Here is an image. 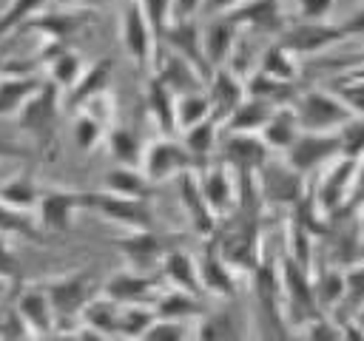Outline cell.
Masks as SVG:
<instances>
[{"label": "cell", "instance_id": "cb8c5ba5", "mask_svg": "<svg viewBox=\"0 0 364 341\" xmlns=\"http://www.w3.org/2000/svg\"><path fill=\"white\" fill-rule=\"evenodd\" d=\"M159 273L168 287H179V290L205 296L202 284H199V264L188 250H165V256L159 261Z\"/></svg>", "mask_w": 364, "mask_h": 341}, {"label": "cell", "instance_id": "f35d334b", "mask_svg": "<svg viewBox=\"0 0 364 341\" xmlns=\"http://www.w3.org/2000/svg\"><path fill=\"white\" fill-rule=\"evenodd\" d=\"M82 68H85L82 65V57L65 45L63 51H57L48 60V82H54L60 91H68L77 82V77L82 74Z\"/></svg>", "mask_w": 364, "mask_h": 341}, {"label": "cell", "instance_id": "e575fe53", "mask_svg": "<svg viewBox=\"0 0 364 341\" xmlns=\"http://www.w3.org/2000/svg\"><path fill=\"white\" fill-rule=\"evenodd\" d=\"M210 117V102L202 88L182 91L173 97V131H185Z\"/></svg>", "mask_w": 364, "mask_h": 341}, {"label": "cell", "instance_id": "f5cc1de1", "mask_svg": "<svg viewBox=\"0 0 364 341\" xmlns=\"http://www.w3.org/2000/svg\"><path fill=\"white\" fill-rule=\"evenodd\" d=\"M242 0H202V14H208V17H213V14H225V11H230V9H236Z\"/></svg>", "mask_w": 364, "mask_h": 341}, {"label": "cell", "instance_id": "484cf974", "mask_svg": "<svg viewBox=\"0 0 364 341\" xmlns=\"http://www.w3.org/2000/svg\"><path fill=\"white\" fill-rule=\"evenodd\" d=\"M154 313L165 315V318H182V321H196L199 315H205V301L196 293L179 290V287H168L165 293H156L154 298Z\"/></svg>", "mask_w": 364, "mask_h": 341}, {"label": "cell", "instance_id": "30bf717a", "mask_svg": "<svg viewBox=\"0 0 364 341\" xmlns=\"http://www.w3.org/2000/svg\"><path fill=\"white\" fill-rule=\"evenodd\" d=\"M139 168H142V173L148 176V182L156 185V182H165V179H171V176H179L182 170L196 168V162H193V156L185 151L182 142H176V139H171V136H159V139H154L151 145L142 148V162H139Z\"/></svg>", "mask_w": 364, "mask_h": 341}, {"label": "cell", "instance_id": "f6af8a7d", "mask_svg": "<svg viewBox=\"0 0 364 341\" xmlns=\"http://www.w3.org/2000/svg\"><path fill=\"white\" fill-rule=\"evenodd\" d=\"M46 3L48 0H9V6L0 14V37L14 31V28H23L34 14L43 11Z\"/></svg>", "mask_w": 364, "mask_h": 341}, {"label": "cell", "instance_id": "5bb4252c", "mask_svg": "<svg viewBox=\"0 0 364 341\" xmlns=\"http://www.w3.org/2000/svg\"><path fill=\"white\" fill-rule=\"evenodd\" d=\"M159 37L165 40V45H168L173 54H179L182 60H188V63L196 68V74H199L202 80H208V74H210L213 68H210L208 60H205V51H202V28L193 23V17H191V20H171V23L162 28Z\"/></svg>", "mask_w": 364, "mask_h": 341}, {"label": "cell", "instance_id": "3957f363", "mask_svg": "<svg viewBox=\"0 0 364 341\" xmlns=\"http://www.w3.org/2000/svg\"><path fill=\"white\" fill-rule=\"evenodd\" d=\"M290 108H293V117L299 122V131L330 134V131H338L347 119L358 117L333 91H324V88H310V91L296 94L290 99Z\"/></svg>", "mask_w": 364, "mask_h": 341}, {"label": "cell", "instance_id": "836d02e7", "mask_svg": "<svg viewBox=\"0 0 364 341\" xmlns=\"http://www.w3.org/2000/svg\"><path fill=\"white\" fill-rule=\"evenodd\" d=\"M173 91L154 74L145 85V105H148V114L154 117V122L159 125L162 134H171L173 131Z\"/></svg>", "mask_w": 364, "mask_h": 341}, {"label": "cell", "instance_id": "7a4b0ae2", "mask_svg": "<svg viewBox=\"0 0 364 341\" xmlns=\"http://www.w3.org/2000/svg\"><path fill=\"white\" fill-rule=\"evenodd\" d=\"M358 165L361 159L358 156H333L327 165H321L318 170V182H316V190L310 193L316 207L324 213V219L336 216L338 210H344V205L350 202L353 190H355V179H358Z\"/></svg>", "mask_w": 364, "mask_h": 341}, {"label": "cell", "instance_id": "277c9868", "mask_svg": "<svg viewBox=\"0 0 364 341\" xmlns=\"http://www.w3.org/2000/svg\"><path fill=\"white\" fill-rule=\"evenodd\" d=\"M91 287H94V278L88 273H82V270H74V273L48 278L43 284V290L48 296V304L54 310L57 332L65 327V321H77L80 318L82 304L91 298Z\"/></svg>", "mask_w": 364, "mask_h": 341}, {"label": "cell", "instance_id": "9c48e42d", "mask_svg": "<svg viewBox=\"0 0 364 341\" xmlns=\"http://www.w3.org/2000/svg\"><path fill=\"white\" fill-rule=\"evenodd\" d=\"M256 193L273 205H296L307 190H304V173L290 168L287 162H270L264 159L259 170L253 173Z\"/></svg>", "mask_w": 364, "mask_h": 341}, {"label": "cell", "instance_id": "f907efd6", "mask_svg": "<svg viewBox=\"0 0 364 341\" xmlns=\"http://www.w3.org/2000/svg\"><path fill=\"white\" fill-rule=\"evenodd\" d=\"M336 0H299V20H324Z\"/></svg>", "mask_w": 364, "mask_h": 341}, {"label": "cell", "instance_id": "f546056e", "mask_svg": "<svg viewBox=\"0 0 364 341\" xmlns=\"http://www.w3.org/2000/svg\"><path fill=\"white\" fill-rule=\"evenodd\" d=\"M273 108H276V105H270L267 99L245 97V99L230 111V117H228L222 125H225L228 131H233V134H259Z\"/></svg>", "mask_w": 364, "mask_h": 341}, {"label": "cell", "instance_id": "4fadbf2b", "mask_svg": "<svg viewBox=\"0 0 364 341\" xmlns=\"http://www.w3.org/2000/svg\"><path fill=\"white\" fill-rule=\"evenodd\" d=\"M199 176V190L202 199L208 205V210L222 219L225 213H233L239 205V176L228 168V165H216V168H202Z\"/></svg>", "mask_w": 364, "mask_h": 341}, {"label": "cell", "instance_id": "f1b7e54d", "mask_svg": "<svg viewBox=\"0 0 364 341\" xmlns=\"http://www.w3.org/2000/svg\"><path fill=\"white\" fill-rule=\"evenodd\" d=\"M102 190L117 193V196H134V199H148L151 182L142 173L139 165H114L102 176Z\"/></svg>", "mask_w": 364, "mask_h": 341}, {"label": "cell", "instance_id": "9a60e30c", "mask_svg": "<svg viewBox=\"0 0 364 341\" xmlns=\"http://www.w3.org/2000/svg\"><path fill=\"white\" fill-rule=\"evenodd\" d=\"M205 94L210 102V119H216L222 125L230 117V111L247 97L245 94V77L228 65H219L208 74V91Z\"/></svg>", "mask_w": 364, "mask_h": 341}, {"label": "cell", "instance_id": "2e32d148", "mask_svg": "<svg viewBox=\"0 0 364 341\" xmlns=\"http://www.w3.org/2000/svg\"><path fill=\"white\" fill-rule=\"evenodd\" d=\"M100 293L117 304H154L159 293V278L139 270H119L105 278Z\"/></svg>", "mask_w": 364, "mask_h": 341}, {"label": "cell", "instance_id": "db71d44e", "mask_svg": "<svg viewBox=\"0 0 364 341\" xmlns=\"http://www.w3.org/2000/svg\"><path fill=\"white\" fill-rule=\"evenodd\" d=\"M68 6H74V9H88V6H94L97 0H65Z\"/></svg>", "mask_w": 364, "mask_h": 341}, {"label": "cell", "instance_id": "d4e9b609", "mask_svg": "<svg viewBox=\"0 0 364 341\" xmlns=\"http://www.w3.org/2000/svg\"><path fill=\"white\" fill-rule=\"evenodd\" d=\"M154 74L173 91V94H182V91H193V88H202V77L196 74V68L188 63V60H182L179 54H173L171 48L165 51V57L162 60H156L154 65Z\"/></svg>", "mask_w": 364, "mask_h": 341}, {"label": "cell", "instance_id": "4316f807", "mask_svg": "<svg viewBox=\"0 0 364 341\" xmlns=\"http://www.w3.org/2000/svg\"><path fill=\"white\" fill-rule=\"evenodd\" d=\"M82 14L85 11H77V9H68V11H43V14H34L23 28H34V31H40V37L68 43V37H74L77 28L82 26V20H85Z\"/></svg>", "mask_w": 364, "mask_h": 341}, {"label": "cell", "instance_id": "ba28073f", "mask_svg": "<svg viewBox=\"0 0 364 341\" xmlns=\"http://www.w3.org/2000/svg\"><path fill=\"white\" fill-rule=\"evenodd\" d=\"M341 153V145H338V134L330 131V134H321V131H299L296 139L284 148V162L290 168H296L299 173H313L318 170L321 165H327L333 156Z\"/></svg>", "mask_w": 364, "mask_h": 341}, {"label": "cell", "instance_id": "681fc988", "mask_svg": "<svg viewBox=\"0 0 364 341\" xmlns=\"http://www.w3.org/2000/svg\"><path fill=\"white\" fill-rule=\"evenodd\" d=\"M6 239H9V236L0 233V278L14 281V278L20 276V261H17V256H14V250L9 247Z\"/></svg>", "mask_w": 364, "mask_h": 341}, {"label": "cell", "instance_id": "ffe728a7", "mask_svg": "<svg viewBox=\"0 0 364 341\" xmlns=\"http://www.w3.org/2000/svg\"><path fill=\"white\" fill-rule=\"evenodd\" d=\"M267 145L259 134H233L225 136V165L233 173H256L259 165L267 159Z\"/></svg>", "mask_w": 364, "mask_h": 341}, {"label": "cell", "instance_id": "b9f144b4", "mask_svg": "<svg viewBox=\"0 0 364 341\" xmlns=\"http://www.w3.org/2000/svg\"><path fill=\"white\" fill-rule=\"evenodd\" d=\"M154 318H156L154 304H119L117 335H122V338H139Z\"/></svg>", "mask_w": 364, "mask_h": 341}, {"label": "cell", "instance_id": "ac0fdd59", "mask_svg": "<svg viewBox=\"0 0 364 341\" xmlns=\"http://www.w3.org/2000/svg\"><path fill=\"white\" fill-rule=\"evenodd\" d=\"M239 31H242V26L228 14H213L208 20V26L202 28V51H205V60L210 68L228 65L230 54L236 51Z\"/></svg>", "mask_w": 364, "mask_h": 341}, {"label": "cell", "instance_id": "5b68a950", "mask_svg": "<svg viewBox=\"0 0 364 341\" xmlns=\"http://www.w3.org/2000/svg\"><path fill=\"white\" fill-rule=\"evenodd\" d=\"M60 114V88L48 80L40 82V88L23 102V108L17 111V122L23 128V134H28L34 142L46 145L54 136V122Z\"/></svg>", "mask_w": 364, "mask_h": 341}, {"label": "cell", "instance_id": "8d00e7d4", "mask_svg": "<svg viewBox=\"0 0 364 341\" xmlns=\"http://www.w3.org/2000/svg\"><path fill=\"white\" fill-rule=\"evenodd\" d=\"M105 145H108V156L117 165H139L142 162V139L128 131V128H111L105 134Z\"/></svg>", "mask_w": 364, "mask_h": 341}, {"label": "cell", "instance_id": "52a82bcc", "mask_svg": "<svg viewBox=\"0 0 364 341\" xmlns=\"http://www.w3.org/2000/svg\"><path fill=\"white\" fill-rule=\"evenodd\" d=\"M85 207V190H68V188H48V190H40V199H37V227L43 233H65L71 230L74 224V216Z\"/></svg>", "mask_w": 364, "mask_h": 341}, {"label": "cell", "instance_id": "c3c4849f", "mask_svg": "<svg viewBox=\"0 0 364 341\" xmlns=\"http://www.w3.org/2000/svg\"><path fill=\"white\" fill-rule=\"evenodd\" d=\"M142 14L148 17L151 28L156 31V37L162 34V28L171 23V0H136Z\"/></svg>", "mask_w": 364, "mask_h": 341}, {"label": "cell", "instance_id": "11a10c76", "mask_svg": "<svg viewBox=\"0 0 364 341\" xmlns=\"http://www.w3.org/2000/svg\"><path fill=\"white\" fill-rule=\"evenodd\" d=\"M9 153H14V148H9V145H3V142H0V159H3V156H9Z\"/></svg>", "mask_w": 364, "mask_h": 341}, {"label": "cell", "instance_id": "ee69618b", "mask_svg": "<svg viewBox=\"0 0 364 341\" xmlns=\"http://www.w3.org/2000/svg\"><path fill=\"white\" fill-rule=\"evenodd\" d=\"M0 233L3 236H23L28 242H43V230L37 227L34 219H28V213H20V210H11L6 205H0Z\"/></svg>", "mask_w": 364, "mask_h": 341}, {"label": "cell", "instance_id": "bcb514c9", "mask_svg": "<svg viewBox=\"0 0 364 341\" xmlns=\"http://www.w3.org/2000/svg\"><path fill=\"white\" fill-rule=\"evenodd\" d=\"M313 293L316 301L324 307H336L338 301H344V273L338 267H327L316 281H313Z\"/></svg>", "mask_w": 364, "mask_h": 341}, {"label": "cell", "instance_id": "d590c367", "mask_svg": "<svg viewBox=\"0 0 364 341\" xmlns=\"http://www.w3.org/2000/svg\"><path fill=\"white\" fill-rule=\"evenodd\" d=\"M37 199H40V190L37 185L28 179V176H11L6 182H0V205L11 207V210H20V213H31L37 207Z\"/></svg>", "mask_w": 364, "mask_h": 341}, {"label": "cell", "instance_id": "44dd1931", "mask_svg": "<svg viewBox=\"0 0 364 341\" xmlns=\"http://www.w3.org/2000/svg\"><path fill=\"white\" fill-rule=\"evenodd\" d=\"M111 80H114V60L100 57V60H97V63H91L88 68H82V74L77 77V82L65 91L68 105H71L74 111L85 108L91 99H97L100 94H105V91H108Z\"/></svg>", "mask_w": 364, "mask_h": 341}, {"label": "cell", "instance_id": "ab89813d", "mask_svg": "<svg viewBox=\"0 0 364 341\" xmlns=\"http://www.w3.org/2000/svg\"><path fill=\"white\" fill-rule=\"evenodd\" d=\"M71 134H74V145L80 151H94L102 139H105V125L97 114H91L88 108L74 111V122H71Z\"/></svg>", "mask_w": 364, "mask_h": 341}, {"label": "cell", "instance_id": "7c38bea8", "mask_svg": "<svg viewBox=\"0 0 364 341\" xmlns=\"http://www.w3.org/2000/svg\"><path fill=\"white\" fill-rule=\"evenodd\" d=\"M213 250L233 270H256L259 267V230L253 222H233L219 236Z\"/></svg>", "mask_w": 364, "mask_h": 341}, {"label": "cell", "instance_id": "60d3db41", "mask_svg": "<svg viewBox=\"0 0 364 341\" xmlns=\"http://www.w3.org/2000/svg\"><path fill=\"white\" fill-rule=\"evenodd\" d=\"M245 94L267 99L270 105H284V102H290V82H282L262 71H253L250 77H245Z\"/></svg>", "mask_w": 364, "mask_h": 341}, {"label": "cell", "instance_id": "d6986e66", "mask_svg": "<svg viewBox=\"0 0 364 341\" xmlns=\"http://www.w3.org/2000/svg\"><path fill=\"white\" fill-rule=\"evenodd\" d=\"M17 315L23 318L26 330L31 338H46L51 332H57V321H54V310L48 304V296L43 290V284H31L20 293L17 298Z\"/></svg>", "mask_w": 364, "mask_h": 341}, {"label": "cell", "instance_id": "7dc6e473", "mask_svg": "<svg viewBox=\"0 0 364 341\" xmlns=\"http://www.w3.org/2000/svg\"><path fill=\"white\" fill-rule=\"evenodd\" d=\"M233 335V324L228 315H199L193 321V338H230Z\"/></svg>", "mask_w": 364, "mask_h": 341}, {"label": "cell", "instance_id": "e0dca14e", "mask_svg": "<svg viewBox=\"0 0 364 341\" xmlns=\"http://www.w3.org/2000/svg\"><path fill=\"white\" fill-rule=\"evenodd\" d=\"M117 250L134 270L151 273V270H159V261L168 247H165L162 236H156L151 227V230H128V236L117 239Z\"/></svg>", "mask_w": 364, "mask_h": 341}, {"label": "cell", "instance_id": "83f0119b", "mask_svg": "<svg viewBox=\"0 0 364 341\" xmlns=\"http://www.w3.org/2000/svg\"><path fill=\"white\" fill-rule=\"evenodd\" d=\"M40 82L43 80L34 77V74H11V71H3L0 74V117H17V111L40 88Z\"/></svg>", "mask_w": 364, "mask_h": 341}, {"label": "cell", "instance_id": "7bdbcfd3", "mask_svg": "<svg viewBox=\"0 0 364 341\" xmlns=\"http://www.w3.org/2000/svg\"><path fill=\"white\" fill-rule=\"evenodd\" d=\"M139 338L142 341H182V338H193V321L156 315Z\"/></svg>", "mask_w": 364, "mask_h": 341}, {"label": "cell", "instance_id": "9f6ffc18", "mask_svg": "<svg viewBox=\"0 0 364 341\" xmlns=\"http://www.w3.org/2000/svg\"><path fill=\"white\" fill-rule=\"evenodd\" d=\"M6 287H9V278H0V298L6 296Z\"/></svg>", "mask_w": 364, "mask_h": 341}, {"label": "cell", "instance_id": "7402d4cb", "mask_svg": "<svg viewBox=\"0 0 364 341\" xmlns=\"http://www.w3.org/2000/svg\"><path fill=\"white\" fill-rule=\"evenodd\" d=\"M179 202H182V207H185V213H188V219H191V224H193L196 233L210 236L216 230V216L208 210V205L202 199L196 168L179 173Z\"/></svg>", "mask_w": 364, "mask_h": 341}, {"label": "cell", "instance_id": "d6a6232c", "mask_svg": "<svg viewBox=\"0 0 364 341\" xmlns=\"http://www.w3.org/2000/svg\"><path fill=\"white\" fill-rule=\"evenodd\" d=\"M117 318H119V304L100 293V296H94V298H88V301L82 304L77 321L88 324V327L97 330L102 338H111V335H117Z\"/></svg>", "mask_w": 364, "mask_h": 341}, {"label": "cell", "instance_id": "6da1fadb", "mask_svg": "<svg viewBox=\"0 0 364 341\" xmlns=\"http://www.w3.org/2000/svg\"><path fill=\"white\" fill-rule=\"evenodd\" d=\"M364 28V20H361V11H353L350 20L344 23H327V20H299L293 28L282 31V45L290 51V54H316V51H324L347 37H358Z\"/></svg>", "mask_w": 364, "mask_h": 341}, {"label": "cell", "instance_id": "1f68e13d", "mask_svg": "<svg viewBox=\"0 0 364 341\" xmlns=\"http://www.w3.org/2000/svg\"><path fill=\"white\" fill-rule=\"evenodd\" d=\"M182 145H185V151L193 156L196 168H205L208 156H210V153L216 151V145H219V122L208 117V119H202V122L185 128V131H182Z\"/></svg>", "mask_w": 364, "mask_h": 341}, {"label": "cell", "instance_id": "603a6c76", "mask_svg": "<svg viewBox=\"0 0 364 341\" xmlns=\"http://www.w3.org/2000/svg\"><path fill=\"white\" fill-rule=\"evenodd\" d=\"M199 264V284H202V293H210V296H219V298H233L236 296V270L213 250V244L205 250L202 259H196Z\"/></svg>", "mask_w": 364, "mask_h": 341}, {"label": "cell", "instance_id": "8992f818", "mask_svg": "<svg viewBox=\"0 0 364 341\" xmlns=\"http://www.w3.org/2000/svg\"><path fill=\"white\" fill-rule=\"evenodd\" d=\"M85 207H94L100 216L108 222L125 227V230H151L154 227V210L148 199H134V196H117L108 190L88 193L85 190Z\"/></svg>", "mask_w": 364, "mask_h": 341}, {"label": "cell", "instance_id": "816d5d0a", "mask_svg": "<svg viewBox=\"0 0 364 341\" xmlns=\"http://www.w3.org/2000/svg\"><path fill=\"white\" fill-rule=\"evenodd\" d=\"M202 9V0H171V20H191Z\"/></svg>", "mask_w": 364, "mask_h": 341}, {"label": "cell", "instance_id": "8fae6325", "mask_svg": "<svg viewBox=\"0 0 364 341\" xmlns=\"http://www.w3.org/2000/svg\"><path fill=\"white\" fill-rule=\"evenodd\" d=\"M119 37H122V48L125 54L134 60L136 68H151L154 65V54H156V31L151 28L148 17L142 14L139 3L131 0L122 11V23H119Z\"/></svg>", "mask_w": 364, "mask_h": 341}, {"label": "cell", "instance_id": "4dcf8cb0", "mask_svg": "<svg viewBox=\"0 0 364 341\" xmlns=\"http://www.w3.org/2000/svg\"><path fill=\"white\" fill-rule=\"evenodd\" d=\"M296 134H299V122H296V117H293L290 102L276 105V108L270 111L267 122H264L262 131H259L262 142H264L267 148H273V151H284V148L296 139Z\"/></svg>", "mask_w": 364, "mask_h": 341}, {"label": "cell", "instance_id": "74e56055", "mask_svg": "<svg viewBox=\"0 0 364 341\" xmlns=\"http://www.w3.org/2000/svg\"><path fill=\"white\" fill-rule=\"evenodd\" d=\"M256 71H262L273 80H282V82H293L296 80V54H290L282 43H273L262 51Z\"/></svg>", "mask_w": 364, "mask_h": 341}]
</instances>
